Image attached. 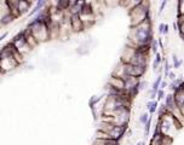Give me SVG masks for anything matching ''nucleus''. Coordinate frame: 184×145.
I'll return each mask as SVG.
<instances>
[{"instance_id": "nucleus-1", "label": "nucleus", "mask_w": 184, "mask_h": 145, "mask_svg": "<svg viewBox=\"0 0 184 145\" xmlns=\"http://www.w3.org/2000/svg\"><path fill=\"white\" fill-rule=\"evenodd\" d=\"M153 39H154V34H153V22H151V19H145L142 24L130 29L127 46H131L135 48L141 45L150 46Z\"/></svg>"}, {"instance_id": "nucleus-2", "label": "nucleus", "mask_w": 184, "mask_h": 145, "mask_svg": "<svg viewBox=\"0 0 184 145\" xmlns=\"http://www.w3.org/2000/svg\"><path fill=\"white\" fill-rule=\"evenodd\" d=\"M27 29L34 36V39L38 41V44L50 40V33H49V28L45 24V22H40V21H34L32 19L28 24H27Z\"/></svg>"}, {"instance_id": "nucleus-3", "label": "nucleus", "mask_w": 184, "mask_h": 145, "mask_svg": "<svg viewBox=\"0 0 184 145\" xmlns=\"http://www.w3.org/2000/svg\"><path fill=\"white\" fill-rule=\"evenodd\" d=\"M10 42L15 46V48H16L22 56H25L28 52L32 51V47L28 45L27 39H25V29H23V30H21L19 33H17V34L12 38V40H11Z\"/></svg>"}, {"instance_id": "nucleus-4", "label": "nucleus", "mask_w": 184, "mask_h": 145, "mask_svg": "<svg viewBox=\"0 0 184 145\" xmlns=\"http://www.w3.org/2000/svg\"><path fill=\"white\" fill-rule=\"evenodd\" d=\"M173 144V138L165 135L160 132V128L158 127V125L154 128V133L150 139L149 145H172Z\"/></svg>"}, {"instance_id": "nucleus-5", "label": "nucleus", "mask_w": 184, "mask_h": 145, "mask_svg": "<svg viewBox=\"0 0 184 145\" xmlns=\"http://www.w3.org/2000/svg\"><path fill=\"white\" fill-rule=\"evenodd\" d=\"M121 64H122V68H124L125 76L127 75V76H133L137 79H141L147 73V68H144V67H137L133 64H124V63H121Z\"/></svg>"}, {"instance_id": "nucleus-6", "label": "nucleus", "mask_w": 184, "mask_h": 145, "mask_svg": "<svg viewBox=\"0 0 184 145\" xmlns=\"http://www.w3.org/2000/svg\"><path fill=\"white\" fill-rule=\"evenodd\" d=\"M69 23H70V28L73 33H81L85 30V25L82 23V21L80 19L79 15H73L69 18Z\"/></svg>"}, {"instance_id": "nucleus-7", "label": "nucleus", "mask_w": 184, "mask_h": 145, "mask_svg": "<svg viewBox=\"0 0 184 145\" xmlns=\"http://www.w3.org/2000/svg\"><path fill=\"white\" fill-rule=\"evenodd\" d=\"M125 82V91L129 93L133 90H138V83L141 81V79H137V77H133V76H124L122 77Z\"/></svg>"}, {"instance_id": "nucleus-8", "label": "nucleus", "mask_w": 184, "mask_h": 145, "mask_svg": "<svg viewBox=\"0 0 184 145\" xmlns=\"http://www.w3.org/2000/svg\"><path fill=\"white\" fill-rule=\"evenodd\" d=\"M33 5L34 4L32 1H28V0H18L17 1V9H18L19 15L23 16L25 13H29V10H32Z\"/></svg>"}, {"instance_id": "nucleus-9", "label": "nucleus", "mask_w": 184, "mask_h": 145, "mask_svg": "<svg viewBox=\"0 0 184 145\" xmlns=\"http://www.w3.org/2000/svg\"><path fill=\"white\" fill-rule=\"evenodd\" d=\"M107 85H109L110 87H113V88L120 90V91L125 90V82H124V80H122L121 77H116V76H113V75L109 77Z\"/></svg>"}, {"instance_id": "nucleus-10", "label": "nucleus", "mask_w": 184, "mask_h": 145, "mask_svg": "<svg viewBox=\"0 0 184 145\" xmlns=\"http://www.w3.org/2000/svg\"><path fill=\"white\" fill-rule=\"evenodd\" d=\"M47 5H49V3L45 1V0H38V1L34 4V6L32 7V11H29L28 17H34L37 13H39L41 10H44Z\"/></svg>"}, {"instance_id": "nucleus-11", "label": "nucleus", "mask_w": 184, "mask_h": 145, "mask_svg": "<svg viewBox=\"0 0 184 145\" xmlns=\"http://www.w3.org/2000/svg\"><path fill=\"white\" fill-rule=\"evenodd\" d=\"M164 104H165V106H166V109H167V111H168V112H171L173 109H176V108H177L176 102H174L173 93H171V92H170V93H167V94L165 96Z\"/></svg>"}, {"instance_id": "nucleus-12", "label": "nucleus", "mask_w": 184, "mask_h": 145, "mask_svg": "<svg viewBox=\"0 0 184 145\" xmlns=\"http://www.w3.org/2000/svg\"><path fill=\"white\" fill-rule=\"evenodd\" d=\"M173 97H174V102H176V105L179 108V109H183L184 108V90H176L173 92Z\"/></svg>"}, {"instance_id": "nucleus-13", "label": "nucleus", "mask_w": 184, "mask_h": 145, "mask_svg": "<svg viewBox=\"0 0 184 145\" xmlns=\"http://www.w3.org/2000/svg\"><path fill=\"white\" fill-rule=\"evenodd\" d=\"M145 108H147V110H148V112H149V115H154L156 111H158V108H159V102L158 100H149V102H147V104H145Z\"/></svg>"}, {"instance_id": "nucleus-14", "label": "nucleus", "mask_w": 184, "mask_h": 145, "mask_svg": "<svg viewBox=\"0 0 184 145\" xmlns=\"http://www.w3.org/2000/svg\"><path fill=\"white\" fill-rule=\"evenodd\" d=\"M154 56H155V57H154V61H153V70L156 73V70L159 69V67H160V65L162 64V62H164V57H162V54H161L160 52H156Z\"/></svg>"}, {"instance_id": "nucleus-15", "label": "nucleus", "mask_w": 184, "mask_h": 145, "mask_svg": "<svg viewBox=\"0 0 184 145\" xmlns=\"http://www.w3.org/2000/svg\"><path fill=\"white\" fill-rule=\"evenodd\" d=\"M92 145H119V141L111 140V139H98L96 138Z\"/></svg>"}, {"instance_id": "nucleus-16", "label": "nucleus", "mask_w": 184, "mask_h": 145, "mask_svg": "<svg viewBox=\"0 0 184 145\" xmlns=\"http://www.w3.org/2000/svg\"><path fill=\"white\" fill-rule=\"evenodd\" d=\"M162 80H164L162 75H158V76H156V80L153 82V85H151V90L155 91V92H158V91L160 90V85H161Z\"/></svg>"}, {"instance_id": "nucleus-17", "label": "nucleus", "mask_w": 184, "mask_h": 145, "mask_svg": "<svg viewBox=\"0 0 184 145\" xmlns=\"http://www.w3.org/2000/svg\"><path fill=\"white\" fill-rule=\"evenodd\" d=\"M158 119H161V117H164V116H166L167 114H168V111H167V109H166V106H165V104L162 103V104H159V108H158Z\"/></svg>"}, {"instance_id": "nucleus-18", "label": "nucleus", "mask_w": 184, "mask_h": 145, "mask_svg": "<svg viewBox=\"0 0 184 145\" xmlns=\"http://www.w3.org/2000/svg\"><path fill=\"white\" fill-rule=\"evenodd\" d=\"M172 62H173V68L174 69H179L180 67H182V64H183V61H180L179 58H178V56L176 54V53H173L172 54Z\"/></svg>"}, {"instance_id": "nucleus-19", "label": "nucleus", "mask_w": 184, "mask_h": 145, "mask_svg": "<svg viewBox=\"0 0 184 145\" xmlns=\"http://www.w3.org/2000/svg\"><path fill=\"white\" fill-rule=\"evenodd\" d=\"M149 117H150V115H149V112H142L141 115H139V119H138V122L141 123V125H145L147 122H148V120H149Z\"/></svg>"}, {"instance_id": "nucleus-20", "label": "nucleus", "mask_w": 184, "mask_h": 145, "mask_svg": "<svg viewBox=\"0 0 184 145\" xmlns=\"http://www.w3.org/2000/svg\"><path fill=\"white\" fill-rule=\"evenodd\" d=\"M151 123H153V116L150 115V117L148 120V122L144 125V137H148L150 133V128H151Z\"/></svg>"}, {"instance_id": "nucleus-21", "label": "nucleus", "mask_w": 184, "mask_h": 145, "mask_svg": "<svg viewBox=\"0 0 184 145\" xmlns=\"http://www.w3.org/2000/svg\"><path fill=\"white\" fill-rule=\"evenodd\" d=\"M150 51L154 53V54L156 52H159V42H158V39H153V41L150 44Z\"/></svg>"}, {"instance_id": "nucleus-22", "label": "nucleus", "mask_w": 184, "mask_h": 145, "mask_svg": "<svg viewBox=\"0 0 184 145\" xmlns=\"http://www.w3.org/2000/svg\"><path fill=\"white\" fill-rule=\"evenodd\" d=\"M177 15H184V0L177 3Z\"/></svg>"}, {"instance_id": "nucleus-23", "label": "nucleus", "mask_w": 184, "mask_h": 145, "mask_svg": "<svg viewBox=\"0 0 184 145\" xmlns=\"http://www.w3.org/2000/svg\"><path fill=\"white\" fill-rule=\"evenodd\" d=\"M165 91L164 90H159L158 92H156V100L158 102H160V100H162V99H165Z\"/></svg>"}, {"instance_id": "nucleus-24", "label": "nucleus", "mask_w": 184, "mask_h": 145, "mask_svg": "<svg viewBox=\"0 0 184 145\" xmlns=\"http://www.w3.org/2000/svg\"><path fill=\"white\" fill-rule=\"evenodd\" d=\"M147 85H148V82H147L145 80H141L139 83H138V91H139V92H141V91H144V90L147 88Z\"/></svg>"}, {"instance_id": "nucleus-25", "label": "nucleus", "mask_w": 184, "mask_h": 145, "mask_svg": "<svg viewBox=\"0 0 184 145\" xmlns=\"http://www.w3.org/2000/svg\"><path fill=\"white\" fill-rule=\"evenodd\" d=\"M147 94H148V97L150 98V100H156V92H155V91H153L151 88L148 90Z\"/></svg>"}, {"instance_id": "nucleus-26", "label": "nucleus", "mask_w": 184, "mask_h": 145, "mask_svg": "<svg viewBox=\"0 0 184 145\" xmlns=\"http://www.w3.org/2000/svg\"><path fill=\"white\" fill-rule=\"evenodd\" d=\"M167 5H168V1H167V0H164V1L160 4V7H159V15H161L164 12V10H165V7Z\"/></svg>"}, {"instance_id": "nucleus-27", "label": "nucleus", "mask_w": 184, "mask_h": 145, "mask_svg": "<svg viewBox=\"0 0 184 145\" xmlns=\"http://www.w3.org/2000/svg\"><path fill=\"white\" fill-rule=\"evenodd\" d=\"M178 34L180 38L184 36V23L183 24H178Z\"/></svg>"}, {"instance_id": "nucleus-28", "label": "nucleus", "mask_w": 184, "mask_h": 145, "mask_svg": "<svg viewBox=\"0 0 184 145\" xmlns=\"http://www.w3.org/2000/svg\"><path fill=\"white\" fill-rule=\"evenodd\" d=\"M176 22H177V24H183L184 23V15H177Z\"/></svg>"}, {"instance_id": "nucleus-29", "label": "nucleus", "mask_w": 184, "mask_h": 145, "mask_svg": "<svg viewBox=\"0 0 184 145\" xmlns=\"http://www.w3.org/2000/svg\"><path fill=\"white\" fill-rule=\"evenodd\" d=\"M158 42H159V48L162 50V52H165V46H164V39L162 38H159L158 39Z\"/></svg>"}, {"instance_id": "nucleus-30", "label": "nucleus", "mask_w": 184, "mask_h": 145, "mask_svg": "<svg viewBox=\"0 0 184 145\" xmlns=\"http://www.w3.org/2000/svg\"><path fill=\"white\" fill-rule=\"evenodd\" d=\"M164 28H165V23H160L158 27V32L159 34H164Z\"/></svg>"}, {"instance_id": "nucleus-31", "label": "nucleus", "mask_w": 184, "mask_h": 145, "mask_svg": "<svg viewBox=\"0 0 184 145\" xmlns=\"http://www.w3.org/2000/svg\"><path fill=\"white\" fill-rule=\"evenodd\" d=\"M167 87H168V83H167L165 80H162V82H161V85H160V90H164V91H165Z\"/></svg>"}, {"instance_id": "nucleus-32", "label": "nucleus", "mask_w": 184, "mask_h": 145, "mask_svg": "<svg viewBox=\"0 0 184 145\" xmlns=\"http://www.w3.org/2000/svg\"><path fill=\"white\" fill-rule=\"evenodd\" d=\"M168 33H170V25L168 24H165V28H164V35H168Z\"/></svg>"}, {"instance_id": "nucleus-33", "label": "nucleus", "mask_w": 184, "mask_h": 145, "mask_svg": "<svg viewBox=\"0 0 184 145\" xmlns=\"http://www.w3.org/2000/svg\"><path fill=\"white\" fill-rule=\"evenodd\" d=\"M176 77H177V76H176V74H174L173 71H170V75H168V79H170L171 81H174V80H176Z\"/></svg>"}, {"instance_id": "nucleus-34", "label": "nucleus", "mask_w": 184, "mask_h": 145, "mask_svg": "<svg viewBox=\"0 0 184 145\" xmlns=\"http://www.w3.org/2000/svg\"><path fill=\"white\" fill-rule=\"evenodd\" d=\"M7 35H9V32H5V33H3L1 35H0V41H3V40H4L6 36H7Z\"/></svg>"}, {"instance_id": "nucleus-35", "label": "nucleus", "mask_w": 184, "mask_h": 145, "mask_svg": "<svg viewBox=\"0 0 184 145\" xmlns=\"http://www.w3.org/2000/svg\"><path fill=\"white\" fill-rule=\"evenodd\" d=\"M136 145H145V141H143V140H141V141H138Z\"/></svg>"}]
</instances>
